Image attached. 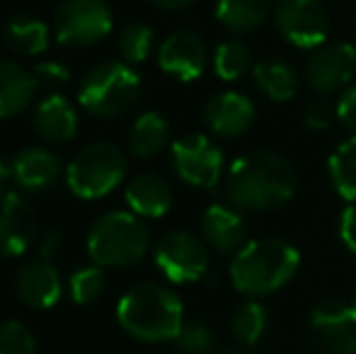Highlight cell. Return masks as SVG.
I'll return each mask as SVG.
<instances>
[{
  "instance_id": "cell-3",
  "label": "cell",
  "mask_w": 356,
  "mask_h": 354,
  "mask_svg": "<svg viewBox=\"0 0 356 354\" xmlns=\"http://www.w3.org/2000/svg\"><path fill=\"white\" fill-rule=\"evenodd\" d=\"M117 321L141 342L177 340L184 328L182 298L163 284H136L117 303Z\"/></svg>"
},
{
  "instance_id": "cell-23",
  "label": "cell",
  "mask_w": 356,
  "mask_h": 354,
  "mask_svg": "<svg viewBox=\"0 0 356 354\" xmlns=\"http://www.w3.org/2000/svg\"><path fill=\"white\" fill-rule=\"evenodd\" d=\"M274 0H216V19L233 34H252L269 19Z\"/></svg>"
},
{
  "instance_id": "cell-30",
  "label": "cell",
  "mask_w": 356,
  "mask_h": 354,
  "mask_svg": "<svg viewBox=\"0 0 356 354\" xmlns=\"http://www.w3.org/2000/svg\"><path fill=\"white\" fill-rule=\"evenodd\" d=\"M104 287H107V274H104V267L99 265L75 269L71 279H68L71 298L75 303H80V306H88V303L97 301L102 296Z\"/></svg>"
},
{
  "instance_id": "cell-5",
  "label": "cell",
  "mask_w": 356,
  "mask_h": 354,
  "mask_svg": "<svg viewBox=\"0 0 356 354\" xmlns=\"http://www.w3.org/2000/svg\"><path fill=\"white\" fill-rule=\"evenodd\" d=\"M141 76L127 61H104L90 68L78 86V102L92 117L114 119L136 107Z\"/></svg>"
},
{
  "instance_id": "cell-17",
  "label": "cell",
  "mask_w": 356,
  "mask_h": 354,
  "mask_svg": "<svg viewBox=\"0 0 356 354\" xmlns=\"http://www.w3.org/2000/svg\"><path fill=\"white\" fill-rule=\"evenodd\" d=\"M15 291H17L19 301L29 308H51L54 303H58L63 293V284L58 277V269L49 260H32L15 277Z\"/></svg>"
},
{
  "instance_id": "cell-34",
  "label": "cell",
  "mask_w": 356,
  "mask_h": 354,
  "mask_svg": "<svg viewBox=\"0 0 356 354\" xmlns=\"http://www.w3.org/2000/svg\"><path fill=\"white\" fill-rule=\"evenodd\" d=\"M32 73H34V78H37L39 86H44V88H61V86H66L68 78H71V71L58 61L37 63V68H34Z\"/></svg>"
},
{
  "instance_id": "cell-40",
  "label": "cell",
  "mask_w": 356,
  "mask_h": 354,
  "mask_svg": "<svg viewBox=\"0 0 356 354\" xmlns=\"http://www.w3.org/2000/svg\"><path fill=\"white\" fill-rule=\"evenodd\" d=\"M223 354H250V352H245V350H233V352H223Z\"/></svg>"
},
{
  "instance_id": "cell-28",
  "label": "cell",
  "mask_w": 356,
  "mask_h": 354,
  "mask_svg": "<svg viewBox=\"0 0 356 354\" xmlns=\"http://www.w3.org/2000/svg\"><path fill=\"white\" fill-rule=\"evenodd\" d=\"M269 325L267 308L259 303V298H248L243 306L235 308L233 321H230V330L233 337L243 347H254L264 337Z\"/></svg>"
},
{
  "instance_id": "cell-4",
  "label": "cell",
  "mask_w": 356,
  "mask_h": 354,
  "mask_svg": "<svg viewBox=\"0 0 356 354\" xmlns=\"http://www.w3.org/2000/svg\"><path fill=\"white\" fill-rule=\"evenodd\" d=\"M150 233L134 211L99 216L88 233V255L99 267H134L148 255Z\"/></svg>"
},
{
  "instance_id": "cell-26",
  "label": "cell",
  "mask_w": 356,
  "mask_h": 354,
  "mask_svg": "<svg viewBox=\"0 0 356 354\" xmlns=\"http://www.w3.org/2000/svg\"><path fill=\"white\" fill-rule=\"evenodd\" d=\"M327 175L339 197L349 204H356V134L330 153Z\"/></svg>"
},
{
  "instance_id": "cell-16",
  "label": "cell",
  "mask_w": 356,
  "mask_h": 354,
  "mask_svg": "<svg viewBox=\"0 0 356 354\" xmlns=\"http://www.w3.org/2000/svg\"><path fill=\"white\" fill-rule=\"evenodd\" d=\"M243 211L228 204H211L202 216V238L218 255H235L250 241Z\"/></svg>"
},
{
  "instance_id": "cell-19",
  "label": "cell",
  "mask_w": 356,
  "mask_h": 354,
  "mask_svg": "<svg viewBox=\"0 0 356 354\" xmlns=\"http://www.w3.org/2000/svg\"><path fill=\"white\" fill-rule=\"evenodd\" d=\"M39 83L19 63L0 58V119L22 114L34 102Z\"/></svg>"
},
{
  "instance_id": "cell-31",
  "label": "cell",
  "mask_w": 356,
  "mask_h": 354,
  "mask_svg": "<svg viewBox=\"0 0 356 354\" xmlns=\"http://www.w3.org/2000/svg\"><path fill=\"white\" fill-rule=\"evenodd\" d=\"M177 354H216V335L202 321H187L175 340Z\"/></svg>"
},
{
  "instance_id": "cell-35",
  "label": "cell",
  "mask_w": 356,
  "mask_h": 354,
  "mask_svg": "<svg viewBox=\"0 0 356 354\" xmlns=\"http://www.w3.org/2000/svg\"><path fill=\"white\" fill-rule=\"evenodd\" d=\"M334 112L342 127H347L349 131L356 134V86H349L339 95L337 104H334Z\"/></svg>"
},
{
  "instance_id": "cell-7",
  "label": "cell",
  "mask_w": 356,
  "mask_h": 354,
  "mask_svg": "<svg viewBox=\"0 0 356 354\" xmlns=\"http://www.w3.org/2000/svg\"><path fill=\"white\" fill-rule=\"evenodd\" d=\"M274 22L284 42L303 51H315L327 44L332 29V19L323 0H279Z\"/></svg>"
},
{
  "instance_id": "cell-9",
  "label": "cell",
  "mask_w": 356,
  "mask_h": 354,
  "mask_svg": "<svg viewBox=\"0 0 356 354\" xmlns=\"http://www.w3.org/2000/svg\"><path fill=\"white\" fill-rule=\"evenodd\" d=\"M112 22L107 0H63L54 15V32L66 47H90L112 32Z\"/></svg>"
},
{
  "instance_id": "cell-25",
  "label": "cell",
  "mask_w": 356,
  "mask_h": 354,
  "mask_svg": "<svg viewBox=\"0 0 356 354\" xmlns=\"http://www.w3.org/2000/svg\"><path fill=\"white\" fill-rule=\"evenodd\" d=\"M170 138V124L160 112H145L134 122L131 131H129V151L131 156L148 161V158L158 156Z\"/></svg>"
},
{
  "instance_id": "cell-14",
  "label": "cell",
  "mask_w": 356,
  "mask_h": 354,
  "mask_svg": "<svg viewBox=\"0 0 356 354\" xmlns=\"http://www.w3.org/2000/svg\"><path fill=\"white\" fill-rule=\"evenodd\" d=\"M37 236L34 207L17 192L0 194V255L17 257L32 248Z\"/></svg>"
},
{
  "instance_id": "cell-20",
  "label": "cell",
  "mask_w": 356,
  "mask_h": 354,
  "mask_svg": "<svg viewBox=\"0 0 356 354\" xmlns=\"http://www.w3.org/2000/svg\"><path fill=\"white\" fill-rule=\"evenodd\" d=\"M13 177L27 192H44L61 177V163L47 148H24L13 163Z\"/></svg>"
},
{
  "instance_id": "cell-1",
  "label": "cell",
  "mask_w": 356,
  "mask_h": 354,
  "mask_svg": "<svg viewBox=\"0 0 356 354\" xmlns=\"http://www.w3.org/2000/svg\"><path fill=\"white\" fill-rule=\"evenodd\" d=\"M298 189V172L274 151H250L235 158L225 177L230 207L250 214L282 209Z\"/></svg>"
},
{
  "instance_id": "cell-32",
  "label": "cell",
  "mask_w": 356,
  "mask_h": 354,
  "mask_svg": "<svg viewBox=\"0 0 356 354\" xmlns=\"http://www.w3.org/2000/svg\"><path fill=\"white\" fill-rule=\"evenodd\" d=\"M0 354H37V340L19 321L0 323Z\"/></svg>"
},
{
  "instance_id": "cell-21",
  "label": "cell",
  "mask_w": 356,
  "mask_h": 354,
  "mask_svg": "<svg viewBox=\"0 0 356 354\" xmlns=\"http://www.w3.org/2000/svg\"><path fill=\"white\" fill-rule=\"evenodd\" d=\"M127 204L136 216L163 218L172 209V187L158 175H138L127 184Z\"/></svg>"
},
{
  "instance_id": "cell-6",
  "label": "cell",
  "mask_w": 356,
  "mask_h": 354,
  "mask_svg": "<svg viewBox=\"0 0 356 354\" xmlns=\"http://www.w3.org/2000/svg\"><path fill=\"white\" fill-rule=\"evenodd\" d=\"M127 156L109 141L85 146L66 168L68 189L80 199H102L127 177Z\"/></svg>"
},
{
  "instance_id": "cell-12",
  "label": "cell",
  "mask_w": 356,
  "mask_h": 354,
  "mask_svg": "<svg viewBox=\"0 0 356 354\" xmlns=\"http://www.w3.org/2000/svg\"><path fill=\"white\" fill-rule=\"evenodd\" d=\"M315 352L356 354V318L352 303L342 298H325L310 313Z\"/></svg>"
},
{
  "instance_id": "cell-29",
  "label": "cell",
  "mask_w": 356,
  "mask_h": 354,
  "mask_svg": "<svg viewBox=\"0 0 356 354\" xmlns=\"http://www.w3.org/2000/svg\"><path fill=\"white\" fill-rule=\"evenodd\" d=\"M153 42H155V32L148 24L131 22L119 34V51H122L124 61H127L129 66H136V63H143L145 58L150 56Z\"/></svg>"
},
{
  "instance_id": "cell-39",
  "label": "cell",
  "mask_w": 356,
  "mask_h": 354,
  "mask_svg": "<svg viewBox=\"0 0 356 354\" xmlns=\"http://www.w3.org/2000/svg\"><path fill=\"white\" fill-rule=\"evenodd\" d=\"M150 3H155L163 10H184V8H189L194 0H150Z\"/></svg>"
},
{
  "instance_id": "cell-2",
  "label": "cell",
  "mask_w": 356,
  "mask_h": 354,
  "mask_svg": "<svg viewBox=\"0 0 356 354\" xmlns=\"http://www.w3.org/2000/svg\"><path fill=\"white\" fill-rule=\"evenodd\" d=\"M300 267V252L282 238L248 241L233 255L228 267L230 284L248 298H264L284 289Z\"/></svg>"
},
{
  "instance_id": "cell-13",
  "label": "cell",
  "mask_w": 356,
  "mask_h": 354,
  "mask_svg": "<svg viewBox=\"0 0 356 354\" xmlns=\"http://www.w3.org/2000/svg\"><path fill=\"white\" fill-rule=\"evenodd\" d=\"M158 66L168 76L182 83H192L204 76L209 66V49L199 34L189 29H179L165 37L158 49Z\"/></svg>"
},
{
  "instance_id": "cell-24",
  "label": "cell",
  "mask_w": 356,
  "mask_h": 354,
  "mask_svg": "<svg viewBox=\"0 0 356 354\" xmlns=\"http://www.w3.org/2000/svg\"><path fill=\"white\" fill-rule=\"evenodd\" d=\"M3 42L19 56H37L49 49V24L34 15H15L3 24Z\"/></svg>"
},
{
  "instance_id": "cell-27",
  "label": "cell",
  "mask_w": 356,
  "mask_h": 354,
  "mask_svg": "<svg viewBox=\"0 0 356 354\" xmlns=\"http://www.w3.org/2000/svg\"><path fill=\"white\" fill-rule=\"evenodd\" d=\"M211 63H213V73L220 81L233 83L238 78H243L248 71H252L254 66L252 49L245 42H240V39H228V42L216 47Z\"/></svg>"
},
{
  "instance_id": "cell-8",
  "label": "cell",
  "mask_w": 356,
  "mask_h": 354,
  "mask_svg": "<svg viewBox=\"0 0 356 354\" xmlns=\"http://www.w3.org/2000/svg\"><path fill=\"white\" fill-rule=\"evenodd\" d=\"M153 260L172 284H192L209 274V246L189 231H170L155 243Z\"/></svg>"
},
{
  "instance_id": "cell-37",
  "label": "cell",
  "mask_w": 356,
  "mask_h": 354,
  "mask_svg": "<svg viewBox=\"0 0 356 354\" xmlns=\"http://www.w3.org/2000/svg\"><path fill=\"white\" fill-rule=\"evenodd\" d=\"M61 250H63V236H61V233H58V231L44 233L42 241H39V257L51 262Z\"/></svg>"
},
{
  "instance_id": "cell-33",
  "label": "cell",
  "mask_w": 356,
  "mask_h": 354,
  "mask_svg": "<svg viewBox=\"0 0 356 354\" xmlns=\"http://www.w3.org/2000/svg\"><path fill=\"white\" fill-rule=\"evenodd\" d=\"M337 119V112H334V104H330L327 99H313V102L305 107L303 112V124L308 131H327L332 127V122Z\"/></svg>"
},
{
  "instance_id": "cell-22",
  "label": "cell",
  "mask_w": 356,
  "mask_h": 354,
  "mask_svg": "<svg viewBox=\"0 0 356 354\" xmlns=\"http://www.w3.org/2000/svg\"><path fill=\"white\" fill-rule=\"evenodd\" d=\"M250 73H252L254 88L267 99H272V102L284 104L289 99H293L296 92H298V71L289 61H284V58H259Z\"/></svg>"
},
{
  "instance_id": "cell-38",
  "label": "cell",
  "mask_w": 356,
  "mask_h": 354,
  "mask_svg": "<svg viewBox=\"0 0 356 354\" xmlns=\"http://www.w3.org/2000/svg\"><path fill=\"white\" fill-rule=\"evenodd\" d=\"M10 179H15V177H13V166H10V163L5 161L3 156H0V194L8 192Z\"/></svg>"
},
{
  "instance_id": "cell-41",
  "label": "cell",
  "mask_w": 356,
  "mask_h": 354,
  "mask_svg": "<svg viewBox=\"0 0 356 354\" xmlns=\"http://www.w3.org/2000/svg\"><path fill=\"white\" fill-rule=\"evenodd\" d=\"M352 311H354V318H356V293H354V298H352Z\"/></svg>"
},
{
  "instance_id": "cell-10",
  "label": "cell",
  "mask_w": 356,
  "mask_h": 354,
  "mask_svg": "<svg viewBox=\"0 0 356 354\" xmlns=\"http://www.w3.org/2000/svg\"><path fill=\"white\" fill-rule=\"evenodd\" d=\"M170 161L182 182L211 189L223 177V151L204 134L182 136L170 148Z\"/></svg>"
},
{
  "instance_id": "cell-11",
  "label": "cell",
  "mask_w": 356,
  "mask_h": 354,
  "mask_svg": "<svg viewBox=\"0 0 356 354\" xmlns=\"http://www.w3.org/2000/svg\"><path fill=\"white\" fill-rule=\"evenodd\" d=\"M356 76V47L349 42H327L310 51L303 68V81L313 92H344Z\"/></svg>"
},
{
  "instance_id": "cell-36",
  "label": "cell",
  "mask_w": 356,
  "mask_h": 354,
  "mask_svg": "<svg viewBox=\"0 0 356 354\" xmlns=\"http://www.w3.org/2000/svg\"><path fill=\"white\" fill-rule=\"evenodd\" d=\"M337 233L342 246L347 248L352 255H356V204H349L344 207L342 216L337 221Z\"/></svg>"
},
{
  "instance_id": "cell-18",
  "label": "cell",
  "mask_w": 356,
  "mask_h": 354,
  "mask_svg": "<svg viewBox=\"0 0 356 354\" xmlns=\"http://www.w3.org/2000/svg\"><path fill=\"white\" fill-rule=\"evenodd\" d=\"M34 129L44 141L66 143L78 131V112L63 95H49L34 107Z\"/></svg>"
},
{
  "instance_id": "cell-15",
  "label": "cell",
  "mask_w": 356,
  "mask_h": 354,
  "mask_svg": "<svg viewBox=\"0 0 356 354\" xmlns=\"http://www.w3.org/2000/svg\"><path fill=\"white\" fill-rule=\"evenodd\" d=\"M257 109L254 102L243 92L235 90H223V92L213 95L204 107V124L209 131L220 138H235L243 136L252 129Z\"/></svg>"
}]
</instances>
